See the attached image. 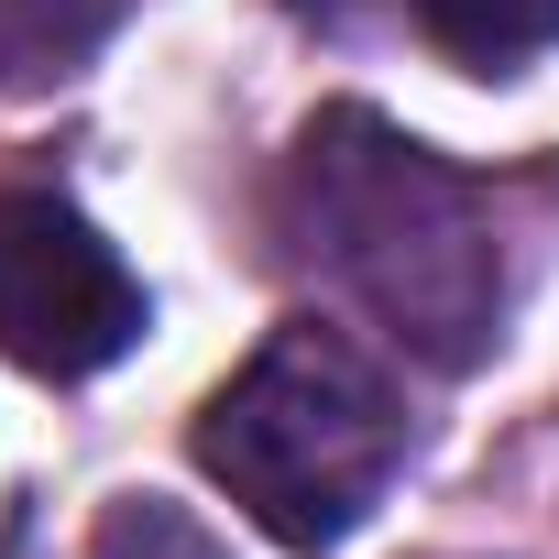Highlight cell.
<instances>
[{"label": "cell", "instance_id": "6da1fadb", "mask_svg": "<svg viewBox=\"0 0 559 559\" xmlns=\"http://www.w3.org/2000/svg\"><path fill=\"white\" fill-rule=\"evenodd\" d=\"M286 241L428 373H472L504 330V252L461 165L341 99L286 154Z\"/></svg>", "mask_w": 559, "mask_h": 559}, {"label": "cell", "instance_id": "7a4b0ae2", "mask_svg": "<svg viewBox=\"0 0 559 559\" xmlns=\"http://www.w3.org/2000/svg\"><path fill=\"white\" fill-rule=\"evenodd\" d=\"M198 472L274 537V548H341L384 483L406 472V395L395 373L319 319H286L209 406H198Z\"/></svg>", "mask_w": 559, "mask_h": 559}, {"label": "cell", "instance_id": "3957f363", "mask_svg": "<svg viewBox=\"0 0 559 559\" xmlns=\"http://www.w3.org/2000/svg\"><path fill=\"white\" fill-rule=\"evenodd\" d=\"M143 341V274L67 209V198H0V352L45 384L110 373Z\"/></svg>", "mask_w": 559, "mask_h": 559}, {"label": "cell", "instance_id": "277c9868", "mask_svg": "<svg viewBox=\"0 0 559 559\" xmlns=\"http://www.w3.org/2000/svg\"><path fill=\"white\" fill-rule=\"evenodd\" d=\"M406 12H417V34H428L450 67H472V78H515L526 56L559 45V0H406Z\"/></svg>", "mask_w": 559, "mask_h": 559}, {"label": "cell", "instance_id": "5b68a950", "mask_svg": "<svg viewBox=\"0 0 559 559\" xmlns=\"http://www.w3.org/2000/svg\"><path fill=\"white\" fill-rule=\"evenodd\" d=\"M121 23V0H0V88H56L78 78Z\"/></svg>", "mask_w": 559, "mask_h": 559}, {"label": "cell", "instance_id": "8992f818", "mask_svg": "<svg viewBox=\"0 0 559 559\" xmlns=\"http://www.w3.org/2000/svg\"><path fill=\"white\" fill-rule=\"evenodd\" d=\"M88 548H99V559H219V537H209L187 504H165V493H121Z\"/></svg>", "mask_w": 559, "mask_h": 559}]
</instances>
